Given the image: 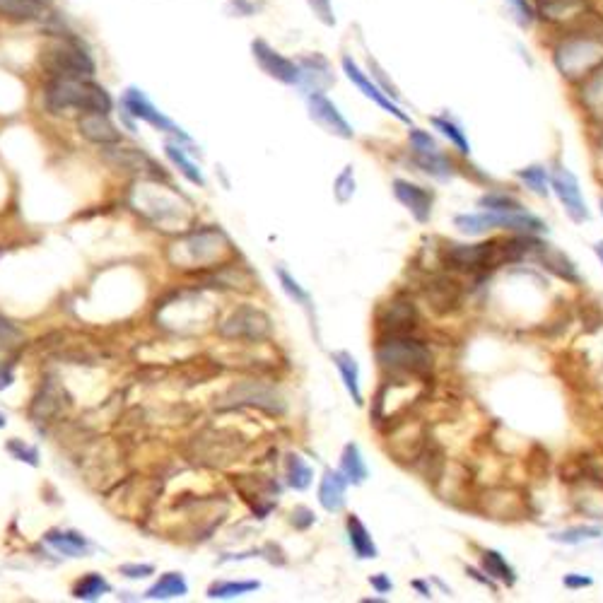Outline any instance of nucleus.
<instances>
[{"mask_svg": "<svg viewBox=\"0 0 603 603\" xmlns=\"http://www.w3.org/2000/svg\"><path fill=\"white\" fill-rule=\"evenodd\" d=\"M454 227L466 237H485L493 232L505 234H548V222L531 213L529 208L519 213H493V210H473V213L454 215Z\"/></svg>", "mask_w": 603, "mask_h": 603, "instance_id": "0eeeda50", "label": "nucleus"}, {"mask_svg": "<svg viewBox=\"0 0 603 603\" xmlns=\"http://www.w3.org/2000/svg\"><path fill=\"white\" fill-rule=\"evenodd\" d=\"M44 104L51 114H68V111L109 114L114 109V99L102 85L92 83V78H51L44 90Z\"/></svg>", "mask_w": 603, "mask_h": 603, "instance_id": "39448f33", "label": "nucleus"}, {"mask_svg": "<svg viewBox=\"0 0 603 603\" xmlns=\"http://www.w3.org/2000/svg\"><path fill=\"white\" fill-rule=\"evenodd\" d=\"M333 367H336L338 374H341V382L348 391V396L353 398L355 406H365V394H362V384H360V365H357L355 355L348 353V350H336L331 353Z\"/></svg>", "mask_w": 603, "mask_h": 603, "instance_id": "2f4dec72", "label": "nucleus"}, {"mask_svg": "<svg viewBox=\"0 0 603 603\" xmlns=\"http://www.w3.org/2000/svg\"><path fill=\"white\" fill-rule=\"evenodd\" d=\"M365 603H386L384 596H367V599H362Z\"/></svg>", "mask_w": 603, "mask_h": 603, "instance_id": "0e129e2a", "label": "nucleus"}, {"mask_svg": "<svg viewBox=\"0 0 603 603\" xmlns=\"http://www.w3.org/2000/svg\"><path fill=\"white\" fill-rule=\"evenodd\" d=\"M391 193H394L396 201L411 213V218L418 222V225H430L437 201L435 189H427V186L415 184L411 179L396 177L391 181Z\"/></svg>", "mask_w": 603, "mask_h": 603, "instance_id": "f3484780", "label": "nucleus"}, {"mask_svg": "<svg viewBox=\"0 0 603 603\" xmlns=\"http://www.w3.org/2000/svg\"><path fill=\"white\" fill-rule=\"evenodd\" d=\"M338 468H341V473L348 478V483L353 485V488H360V485H365L367 480H370V466H367L365 456H362V449L357 442L345 444L341 452V461H338Z\"/></svg>", "mask_w": 603, "mask_h": 603, "instance_id": "72a5a7b5", "label": "nucleus"}, {"mask_svg": "<svg viewBox=\"0 0 603 603\" xmlns=\"http://www.w3.org/2000/svg\"><path fill=\"white\" fill-rule=\"evenodd\" d=\"M13 367H5V362H0V391L8 389L10 384H13Z\"/></svg>", "mask_w": 603, "mask_h": 603, "instance_id": "052dcab7", "label": "nucleus"}, {"mask_svg": "<svg viewBox=\"0 0 603 603\" xmlns=\"http://www.w3.org/2000/svg\"><path fill=\"white\" fill-rule=\"evenodd\" d=\"M572 102L579 114L587 119L589 128L603 126V66L572 87Z\"/></svg>", "mask_w": 603, "mask_h": 603, "instance_id": "4be33fe9", "label": "nucleus"}, {"mask_svg": "<svg viewBox=\"0 0 603 603\" xmlns=\"http://www.w3.org/2000/svg\"><path fill=\"white\" fill-rule=\"evenodd\" d=\"M514 179H517L526 191L534 193L536 198L548 201V198L553 196V189H550V165H541V162L526 165L514 172Z\"/></svg>", "mask_w": 603, "mask_h": 603, "instance_id": "c9c22d12", "label": "nucleus"}, {"mask_svg": "<svg viewBox=\"0 0 603 603\" xmlns=\"http://www.w3.org/2000/svg\"><path fill=\"white\" fill-rule=\"evenodd\" d=\"M136 193H138V201H136L138 213H143L145 218L155 222V225L169 227L172 222L184 225L186 220L184 206L174 201V198H169L165 191H148V184H143L138 186Z\"/></svg>", "mask_w": 603, "mask_h": 603, "instance_id": "aec40b11", "label": "nucleus"}, {"mask_svg": "<svg viewBox=\"0 0 603 603\" xmlns=\"http://www.w3.org/2000/svg\"><path fill=\"white\" fill-rule=\"evenodd\" d=\"M5 452H8L10 456H13L15 461H20V464H27L32 468H37L39 464H42V456H39V449L34 447V444H27L25 439H10L8 444H5Z\"/></svg>", "mask_w": 603, "mask_h": 603, "instance_id": "de8ad7c7", "label": "nucleus"}, {"mask_svg": "<svg viewBox=\"0 0 603 603\" xmlns=\"http://www.w3.org/2000/svg\"><path fill=\"white\" fill-rule=\"evenodd\" d=\"M63 391L54 379H46L39 389V394L34 396L32 408H29V415H32L34 423H51V418L63 411Z\"/></svg>", "mask_w": 603, "mask_h": 603, "instance_id": "473e14b6", "label": "nucleus"}, {"mask_svg": "<svg viewBox=\"0 0 603 603\" xmlns=\"http://www.w3.org/2000/svg\"><path fill=\"white\" fill-rule=\"evenodd\" d=\"M111 591H114V587H111L107 577H102L99 572H87V575H83L73 584L70 594L78 601H99L102 596L111 594Z\"/></svg>", "mask_w": 603, "mask_h": 603, "instance_id": "a19ab883", "label": "nucleus"}, {"mask_svg": "<svg viewBox=\"0 0 603 603\" xmlns=\"http://www.w3.org/2000/svg\"><path fill=\"white\" fill-rule=\"evenodd\" d=\"M341 68H343L345 78H348L350 83H353V85L357 87V92H362V97L370 99V102L377 104V107L382 109V111H386V114H389V116H394V119H396V121H401V124L413 126L411 114H408V111L403 109L401 104L396 102V99H391L389 95H386V92L382 90V87H379V85L374 83V80L370 78V73H365V70H362L360 66H357L353 56L345 54V56L341 58Z\"/></svg>", "mask_w": 603, "mask_h": 603, "instance_id": "2eb2a0df", "label": "nucleus"}, {"mask_svg": "<svg viewBox=\"0 0 603 603\" xmlns=\"http://www.w3.org/2000/svg\"><path fill=\"white\" fill-rule=\"evenodd\" d=\"M439 266L444 271L468 278L485 280L497 268H505L502 237H490L488 242H442L439 247Z\"/></svg>", "mask_w": 603, "mask_h": 603, "instance_id": "20e7f679", "label": "nucleus"}, {"mask_svg": "<svg viewBox=\"0 0 603 603\" xmlns=\"http://www.w3.org/2000/svg\"><path fill=\"white\" fill-rule=\"evenodd\" d=\"M473 507L485 519L495 521H521L529 514V500L517 488H507V485H490L483 493L473 497Z\"/></svg>", "mask_w": 603, "mask_h": 603, "instance_id": "9b49d317", "label": "nucleus"}, {"mask_svg": "<svg viewBox=\"0 0 603 603\" xmlns=\"http://www.w3.org/2000/svg\"><path fill=\"white\" fill-rule=\"evenodd\" d=\"M408 162L418 169L420 174H425L427 179L437 181V184H449L461 174V160L456 152H447V150H437V152H427V155H413L408 157Z\"/></svg>", "mask_w": 603, "mask_h": 603, "instance_id": "5701e85b", "label": "nucleus"}, {"mask_svg": "<svg viewBox=\"0 0 603 603\" xmlns=\"http://www.w3.org/2000/svg\"><path fill=\"white\" fill-rule=\"evenodd\" d=\"M476 208L493 210V213H519V210H526V203L509 191L488 189L478 196Z\"/></svg>", "mask_w": 603, "mask_h": 603, "instance_id": "58836bf2", "label": "nucleus"}, {"mask_svg": "<svg viewBox=\"0 0 603 603\" xmlns=\"http://www.w3.org/2000/svg\"><path fill=\"white\" fill-rule=\"evenodd\" d=\"M307 111H309V119H312L321 131L329 133V136L341 140L355 138L353 124L345 119L343 111L338 109V104L326 97V92H312V95H307Z\"/></svg>", "mask_w": 603, "mask_h": 603, "instance_id": "a211bd4d", "label": "nucleus"}, {"mask_svg": "<svg viewBox=\"0 0 603 603\" xmlns=\"http://www.w3.org/2000/svg\"><path fill=\"white\" fill-rule=\"evenodd\" d=\"M345 536H348V546L353 550L357 560H377L379 558V546L374 543L370 529L365 526L357 514H348L345 517Z\"/></svg>", "mask_w": 603, "mask_h": 603, "instance_id": "c756f323", "label": "nucleus"}, {"mask_svg": "<svg viewBox=\"0 0 603 603\" xmlns=\"http://www.w3.org/2000/svg\"><path fill=\"white\" fill-rule=\"evenodd\" d=\"M348 478L343 476L341 468H324L319 480V490H316V500L324 512L341 514L348 505Z\"/></svg>", "mask_w": 603, "mask_h": 603, "instance_id": "393cba45", "label": "nucleus"}, {"mask_svg": "<svg viewBox=\"0 0 603 603\" xmlns=\"http://www.w3.org/2000/svg\"><path fill=\"white\" fill-rule=\"evenodd\" d=\"M466 575H468V579H473L478 587L490 589L493 594H500V584H497L495 579L488 575V572H483V567H480V565H466Z\"/></svg>", "mask_w": 603, "mask_h": 603, "instance_id": "603ef678", "label": "nucleus"}, {"mask_svg": "<svg viewBox=\"0 0 603 603\" xmlns=\"http://www.w3.org/2000/svg\"><path fill=\"white\" fill-rule=\"evenodd\" d=\"M275 275H278V283L285 295H288L295 304H300L309 319L314 321V300L312 295H309V290H304V285L285 266H275Z\"/></svg>", "mask_w": 603, "mask_h": 603, "instance_id": "ea45409f", "label": "nucleus"}, {"mask_svg": "<svg viewBox=\"0 0 603 603\" xmlns=\"http://www.w3.org/2000/svg\"><path fill=\"white\" fill-rule=\"evenodd\" d=\"M432 582H435V584H437V587L444 591V594H447V596H452V587H447V584H444V582H442V579H439V577H432Z\"/></svg>", "mask_w": 603, "mask_h": 603, "instance_id": "e2e57ef3", "label": "nucleus"}, {"mask_svg": "<svg viewBox=\"0 0 603 603\" xmlns=\"http://www.w3.org/2000/svg\"><path fill=\"white\" fill-rule=\"evenodd\" d=\"M290 521H292V526H295V529L307 531V529H312V526L316 524V514H314L312 509H309V507L300 505V507H295V509H292Z\"/></svg>", "mask_w": 603, "mask_h": 603, "instance_id": "6e6d98bb", "label": "nucleus"}, {"mask_svg": "<svg viewBox=\"0 0 603 603\" xmlns=\"http://www.w3.org/2000/svg\"><path fill=\"white\" fill-rule=\"evenodd\" d=\"M531 263L538 268H543V271L555 275V278L562 280V283L567 285H582L584 278L582 273H579L577 263L570 259V256L565 254V251H560L558 247H553V244L546 242V239H538V244L531 251Z\"/></svg>", "mask_w": 603, "mask_h": 603, "instance_id": "412c9836", "label": "nucleus"}, {"mask_svg": "<svg viewBox=\"0 0 603 603\" xmlns=\"http://www.w3.org/2000/svg\"><path fill=\"white\" fill-rule=\"evenodd\" d=\"M297 63H300V90H304V95L326 92L333 83H336L333 66L326 56L307 54Z\"/></svg>", "mask_w": 603, "mask_h": 603, "instance_id": "a878e982", "label": "nucleus"}, {"mask_svg": "<svg viewBox=\"0 0 603 603\" xmlns=\"http://www.w3.org/2000/svg\"><path fill=\"white\" fill-rule=\"evenodd\" d=\"M121 109H124L131 119L145 121V124L157 128L160 133H167V136H174L177 140H181V143H191V138L186 136L184 128L177 126L169 116L162 114V111L157 109L155 104L145 97V92L138 90V87H128L124 92V97H121Z\"/></svg>", "mask_w": 603, "mask_h": 603, "instance_id": "dca6fc26", "label": "nucleus"}, {"mask_svg": "<svg viewBox=\"0 0 603 603\" xmlns=\"http://www.w3.org/2000/svg\"><path fill=\"white\" fill-rule=\"evenodd\" d=\"M44 541L49 543L56 553L66 555V558H87V555H92V550H95L90 538L75 529H49L44 534Z\"/></svg>", "mask_w": 603, "mask_h": 603, "instance_id": "cd10ccee", "label": "nucleus"}, {"mask_svg": "<svg viewBox=\"0 0 603 603\" xmlns=\"http://www.w3.org/2000/svg\"><path fill=\"white\" fill-rule=\"evenodd\" d=\"M599 210H601V218H603V196L599 198Z\"/></svg>", "mask_w": 603, "mask_h": 603, "instance_id": "338daca9", "label": "nucleus"}, {"mask_svg": "<svg viewBox=\"0 0 603 603\" xmlns=\"http://www.w3.org/2000/svg\"><path fill=\"white\" fill-rule=\"evenodd\" d=\"M546 46L555 73L570 87L603 66V29L596 22L550 32Z\"/></svg>", "mask_w": 603, "mask_h": 603, "instance_id": "f257e3e1", "label": "nucleus"}, {"mask_svg": "<svg viewBox=\"0 0 603 603\" xmlns=\"http://www.w3.org/2000/svg\"><path fill=\"white\" fill-rule=\"evenodd\" d=\"M186 594H189V582H186V577L181 575V572H165V575L145 591V599L172 601V599H184Z\"/></svg>", "mask_w": 603, "mask_h": 603, "instance_id": "4c0bfd02", "label": "nucleus"}, {"mask_svg": "<svg viewBox=\"0 0 603 603\" xmlns=\"http://www.w3.org/2000/svg\"><path fill=\"white\" fill-rule=\"evenodd\" d=\"M367 70H370V78L379 87H382L386 95H389L391 99H396V102H401V92H398V87L394 83H391V78H389V75H386V70L382 66H379V63L374 61V58H367Z\"/></svg>", "mask_w": 603, "mask_h": 603, "instance_id": "8fccbe9b", "label": "nucleus"}, {"mask_svg": "<svg viewBox=\"0 0 603 603\" xmlns=\"http://www.w3.org/2000/svg\"><path fill=\"white\" fill-rule=\"evenodd\" d=\"M594 256L596 259H599V263H601V268H603V239H599V242H594Z\"/></svg>", "mask_w": 603, "mask_h": 603, "instance_id": "680f3d73", "label": "nucleus"}, {"mask_svg": "<svg viewBox=\"0 0 603 603\" xmlns=\"http://www.w3.org/2000/svg\"><path fill=\"white\" fill-rule=\"evenodd\" d=\"M420 307L413 295L398 292L377 312V336L382 333H420Z\"/></svg>", "mask_w": 603, "mask_h": 603, "instance_id": "4468645a", "label": "nucleus"}, {"mask_svg": "<svg viewBox=\"0 0 603 603\" xmlns=\"http://www.w3.org/2000/svg\"><path fill=\"white\" fill-rule=\"evenodd\" d=\"M550 189H553V196L558 198L567 218L575 225H584V222L591 220V208L587 198H584L577 174L558 157L550 162Z\"/></svg>", "mask_w": 603, "mask_h": 603, "instance_id": "1a4fd4ad", "label": "nucleus"}, {"mask_svg": "<svg viewBox=\"0 0 603 603\" xmlns=\"http://www.w3.org/2000/svg\"><path fill=\"white\" fill-rule=\"evenodd\" d=\"M478 565L483 567V572H488V575L493 577L500 587H507V589L517 587V582H519L517 567L507 560V555L502 553V550L483 548L480 550Z\"/></svg>", "mask_w": 603, "mask_h": 603, "instance_id": "c85d7f7f", "label": "nucleus"}, {"mask_svg": "<svg viewBox=\"0 0 603 603\" xmlns=\"http://www.w3.org/2000/svg\"><path fill=\"white\" fill-rule=\"evenodd\" d=\"M374 360L386 377L432 379L435 353L420 333H382L374 343Z\"/></svg>", "mask_w": 603, "mask_h": 603, "instance_id": "f03ea898", "label": "nucleus"}, {"mask_svg": "<svg viewBox=\"0 0 603 603\" xmlns=\"http://www.w3.org/2000/svg\"><path fill=\"white\" fill-rule=\"evenodd\" d=\"M601 538H603L601 524H572V526H565V529L550 531L548 534V541L558 543V546H565V548L584 546V543L601 541Z\"/></svg>", "mask_w": 603, "mask_h": 603, "instance_id": "e433bc0d", "label": "nucleus"}, {"mask_svg": "<svg viewBox=\"0 0 603 603\" xmlns=\"http://www.w3.org/2000/svg\"><path fill=\"white\" fill-rule=\"evenodd\" d=\"M507 13L512 17V22L524 32L534 29L538 25V10L536 0H505Z\"/></svg>", "mask_w": 603, "mask_h": 603, "instance_id": "a18cd8bd", "label": "nucleus"}, {"mask_svg": "<svg viewBox=\"0 0 603 603\" xmlns=\"http://www.w3.org/2000/svg\"><path fill=\"white\" fill-rule=\"evenodd\" d=\"M370 587L374 589V594H391L394 591V582H391L389 575H384V572H377V575L370 577Z\"/></svg>", "mask_w": 603, "mask_h": 603, "instance_id": "13d9d810", "label": "nucleus"}, {"mask_svg": "<svg viewBox=\"0 0 603 603\" xmlns=\"http://www.w3.org/2000/svg\"><path fill=\"white\" fill-rule=\"evenodd\" d=\"M165 155L189 184L198 186V189H206V174L201 172V167H198L189 155H186L184 148H181V140H165Z\"/></svg>", "mask_w": 603, "mask_h": 603, "instance_id": "f704fd0d", "label": "nucleus"}, {"mask_svg": "<svg viewBox=\"0 0 603 603\" xmlns=\"http://www.w3.org/2000/svg\"><path fill=\"white\" fill-rule=\"evenodd\" d=\"M411 589L418 591L420 599H425V601H427V599H432V596H435V591H432V587H430V579H427V582H425V579H413V582H411Z\"/></svg>", "mask_w": 603, "mask_h": 603, "instance_id": "bf43d9fd", "label": "nucleus"}, {"mask_svg": "<svg viewBox=\"0 0 603 603\" xmlns=\"http://www.w3.org/2000/svg\"><path fill=\"white\" fill-rule=\"evenodd\" d=\"M119 575H124L126 579H145L155 575V567L148 565V562H126V565L119 567Z\"/></svg>", "mask_w": 603, "mask_h": 603, "instance_id": "5fc2aeb1", "label": "nucleus"}, {"mask_svg": "<svg viewBox=\"0 0 603 603\" xmlns=\"http://www.w3.org/2000/svg\"><path fill=\"white\" fill-rule=\"evenodd\" d=\"M430 382L432 379L418 377H384L370 408L372 423L389 430L391 425L406 420L413 408L430 396Z\"/></svg>", "mask_w": 603, "mask_h": 603, "instance_id": "7ed1b4c3", "label": "nucleus"}, {"mask_svg": "<svg viewBox=\"0 0 603 603\" xmlns=\"http://www.w3.org/2000/svg\"><path fill=\"white\" fill-rule=\"evenodd\" d=\"M78 131L80 136L95 145H116L121 143V131L116 128L114 121L109 119V114L102 111H90V114H80L78 119Z\"/></svg>", "mask_w": 603, "mask_h": 603, "instance_id": "bb28decb", "label": "nucleus"}, {"mask_svg": "<svg viewBox=\"0 0 603 603\" xmlns=\"http://www.w3.org/2000/svg\"><path fill=\"white\" fill-rule=\"evenodd\" d=\"M285 480L292 490L304 493V490L312 488L314 483V468L307 464V459H302L300 454H288L285 456Z\"/></svg>", "mask_w": 603, "mask_h": 603, "instance_id": "79ce46f5", "label": "nucleus"}, {"mask_svg": "<svg viewBox=\"0 0 603 603\" xmlns=\"http://www.w3.org/2000/svg\"><path fill=\"white\" fill-rule=\"evenodd\" d=\"M307 5L321 25L336 27V13H333L331 0H307Z\"/></svg>", "mask_w": 603, "mask_h": 603, "instance_id": "3c124183", "label": "nucleus"}, {"mask_svg": "<svg viewBox=\"0 0 603 603\" xmlns=\"http://www.w3.org/2000/svg\"><path fill=\"white\" fill-rule=\"evenodd\" d=\"M44 0H0V17L8 22H32L42 15Z\"/></svg>", "mask_w": 603, "mask_h": 603, "instance_id": "37998d69", "label": "nucleus"}, {"mask_svg": "<svg viewBox=\"0 0 603 603\" xmlns=\"http://www.w3.org/2000/svg\"><path fill=\"white\" fill-rule=\"evenodd\" d=\"M591 157H594L596 174L603 179V126L591 128Z\"/></svg>", "mask_w": 603, "mask_h": 603, "instance_id": "864d4df0", "label": "nucleus"}, {"mask_svg": "<svg viewBox=\"0 0 603 603\" xmlns=\"http://www.w3.org/2000/svg\"><path fill=\"white\" fill-rule=\"evenodd\" d=\"M536 3H538V0H536Z\"/></svg>", "mask_w": 603, "mask_h": 603, "instance_id": "774afa93", "label": "nucleus"}, {"mask_svg": "<svg viewBox=\"0 0 603 603\" xmlns=\"http://www.w3.org/2000/svg\"><path fill=\"white\" fill-rule=\"evenodd\" d=\"M261 582L256 579H230V582H213L208 587V599L210 601H230V599H239V596H247L251 591H259Z\"/></svg>", "mask_w": 603, "mask_h": 603, "instance_id": "c03bdc74", "label": "nucleus"}, {"mask_svg": "<svg viewBox=\"0 0 603 603\" xmlns=\"http://www.w3.org/2000/svg\"><path fill=\"white\" fill-rule=\"evenodd\" d=\"M466 288L459 275L449 271H430L423 283V297L427 307L435 309L437 314H454L464 304Z\"/></svg>", "mask_w": 603, "mask_h": 603, "instance_id": "ddd939ff", "label": "nucleus"}, {"mask_svg": "<svg viewBox=\"0 0 603 603\" xmlns=\"http://www.w3.org/2000/svg\"><path fill=\"white\" fill-rule=\"evenodd\" d=\"M430 126L435 128L439 136L447 140L449 145H452L454 152L461 157V160H468V157H471V152H473L471 138H468L464 126H461L454 116H449V114L430 116Z\"/></svg>", "mask_w": 603, "mask_h": 603, "instance_id": "7c9ffc66", "label": "nucleus"}, {"mask_svg": "<svg viewBox=\"0 0 603 603\" xmlns=\"http://www.w3.org/2000/svg\"><path fill=\"white\" fill-rule=\"evenodd\" d=\"M562 587L567 591H584L594 587V577L584 575V572H570V575L562 577Z\"/></svg>", "mask_w": 603, "mask_h": 603, "instance_id": "4d7b16f0", "label": "nucleus"}, {"mask_svg": "<svg viewBox=\"0 0 603 603\" xmlns=\"http://www.w3.org/2000/svg\"><path fill=\"white\" fill-rule=\"evenodd\" d=\"M357 189V181H355V167L353 165H345L343 172L338 174L336 181H333V196H336V201L345 206V203L350 201V198L355 196Z\"/></svg>", "mask_w": 603, "mask_h": 603, "instance_id": "09e8293b", "label": "nucleus"}, {"mask_svg": "<svg viewBox=\"0 0 603 603\" xmlns=\"http://www.w3.org/2000/svg\"><path fill=\"white\" fill-rule=\"evenodd\" d=\"M104 160L109 165L124 169V172L136 174L140 179H157L162 174V167L150 155H145L138 148H121L119 143L104 145Z\"/></svg>", "mask_w": 603, "mask_h": 603, "instance_id": "b1692460", "label": "nucleus"}, {"mask_svg": "<svg viewBox=\"0 0 603 603\" xmlns=\"http://www.w3.org/2000/svg\"><path fill=\"white\" fill-rule=\"evenodd\" d=\"M5 425H8V418H5V413H3V411H0V430H3V427H5Z\"/></svg>", "mask_w": 603, "mask_h": 603, "instance_id": "69168bd1", "label": "nucleus"}, {"mask_svg": "<svg viewBox=\"0 0 603 603\" xmlns=\"http://www.w3.org/2000/svg\"><path fill=\"white\" fill-rule=\"evenodd\" d=\"M44 70L51 78H92L95 61L75 39H63L44 51Z\"/></svg>", "mask_w": 603, "mask_h": 603, "instance_id": "9d476101", "label": "nucleus"}, {"mask_svg": "<svg viewBox=\"0 0 603 603\" xmlns=\"http://www.w3.org/2000/svg\"><path fill=\"white\" fill-rule=\"evenodd\" d=\"M251 56H254V61L259 63V68L268 78L290 87H300V63L283 56L280 51H275L268 42L254 39V42H251Z\"/></svg>", "mask_w": 603, "mask_h": 603, "instance_id": "6ab92c4d", "label": "nucleus"}, {"mask_svg": "<svg viewBox=\"0 0 603 603\" xmlns=\"http://www.w3.org/2000/svg\"><path fill=\"white\" fill-rule=\"evenodd\" d=\"M408 148H411L413 155H427V152L442 150V143H439L435 133L418 126H408Z\"/></svg>", "mask_w": 603, "mask_h": 603, "instance_id": "49530a36", "label": "nucleus"}, {"mask_svg": "<svg viewBox=\"0 0 603 603\" xmlns=\"http://www.w3.org/2000/svg\"><path fill=\"white\" fill-rule=\"evenodd\" d=\"M222 401H225L222 408H259V411H266L271 415L285 413V398L273 386L256 382V379L232 384Z\"/></svg>", "mask_w": 603, "mask_h": 603, "instance_id": "f8f14e48", "label": "nucleus"}, {"mask_svg": "<svg viewBox=\"0 0 603 603\" xmlns=\"http://www.w3.org/2000/svg\"><path fill=\"white\" fill-rule=\"evenodd\" d=\"M234 256L232 242L220 227H201L191 230L169 249V261L179 268H213L215 263H227Z\"/></svg>", "mask_w": 603, "mask_h": 603, "instance_id": "423d86ee", "label": "nucleus"}, {"mask_svg": "<svg viewBox=\"0 0 603 603\" xmlns=\"http://www.w3.org/2000/svg\"><path fill=\"white\" fill-rule=\"evenodd\" d=\"M222 341L237 343H263L273 336V319L254 304H239L218 324Z\"/></svg>", "mask_w": 603, "mask_h": 603, "instance_id": "6e6552de", "label": "nucleus"}]
</instances>
